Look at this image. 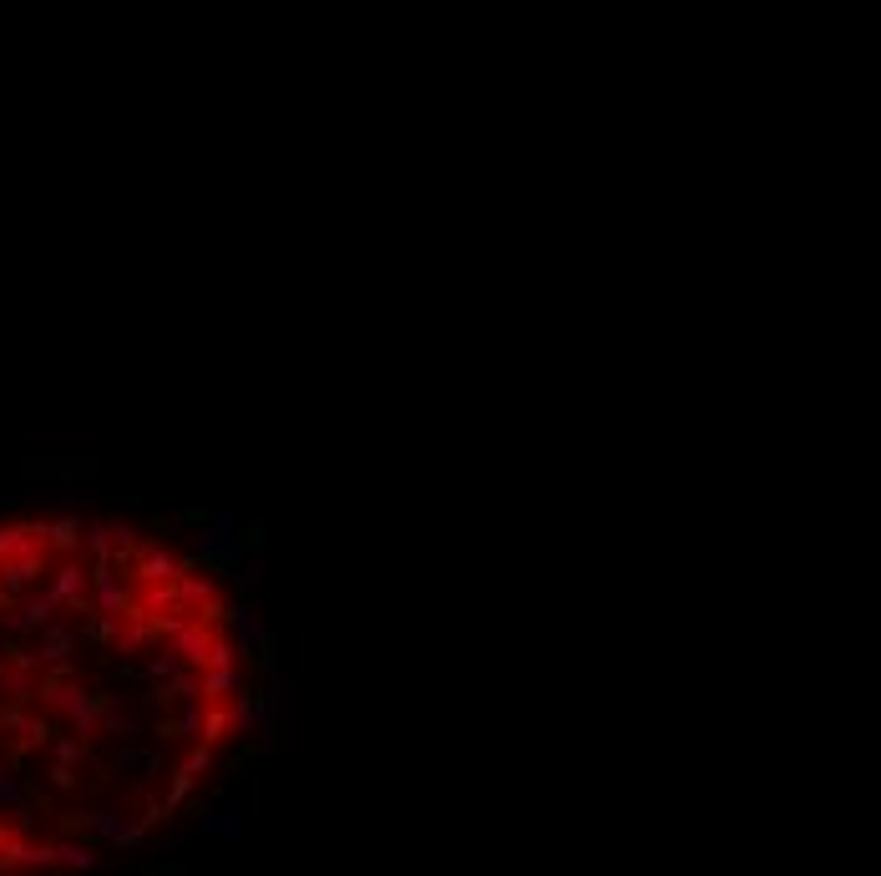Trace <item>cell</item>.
Wrapping results in <instances>:
<instances>
[{"label":"cell","instance_id":"cell-1","mask_svg":"<svg viewBox=\"0 0 881 876\" xmlns=\"http://www.w3.org/2000/svg\"><path fill=\"white\" fill-rule=\"evenodd\" d=\"M249 699L244 618L193 552L76 507L0 522V871L163 846Z\"/></svg>","mask_w":881,"mask_h":876}]
</instances>
